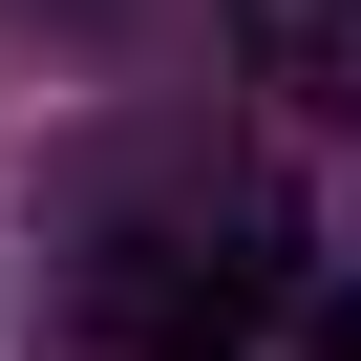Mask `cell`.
Instances as JSON below:
<instances>
[{
  "instance_id": "3",
  "label": "cell",
  "mask_w": 361,
  "mask_h": 361,
  "mask_svg": "<svg viewBox=\"0 0 361 361\" xmlns=\"http://www.w3.org/2000/svg\"><path fill=\"white\" fill-rule=\"evenodd\" d=\"M298 361H361V298H319V319H298Z\"/></svg>"
},
{
  "instance_id": "1",
  "label": "cell",
  "mask_w": 361,
  "mask_h": 361,
  "mask_svg": "<svg viewBox=\"0 0 361 361\" xmlns=\"http://www.w3.org/2000/svg\"><path fill=\"white\" fill-rule=\"evenodd\" d=\"M85 340L106 361H234L276 340V192H149L85 234Z\"/></svg>"
},
{
  "instance_id": "2",
  "label": "cell",
  "mask_w": 361,
  "mask_h": 361,
  "mask_svg": "<svg viewBox=\"0 0 361 361\" xmlns=\"http://www.w3.org/2000/svg\"><path fill=\"white\" fill-rule=\"evenodd\" d=\"M234 22H255L276 106H361V0H234Z\"/></svg>"
}]
</instances>
